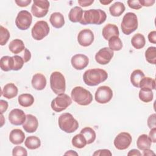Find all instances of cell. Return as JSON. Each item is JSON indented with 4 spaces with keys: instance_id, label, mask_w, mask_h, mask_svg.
Here are the masks:
<instances>
[{
    "instance_id": "cell-1",
    "label": "cell",
    "mask_w": 156,
    "mask_h": 156,
    "mask_svg": "<svg viewBox=\"0 0 156 156\" xmlns=\"http://www.w3.org/2000/svg\"><path fill=\"white\" fill-rule=\"evenodd\" d=\"M107 18L105 12L101 9H90L83 11L81 21L82 25L96 24L100 25L105 22Z\"/></svg>"
},
{
    "instance_id": "cell-2",
    "label": "cell",
    "mask_w": 156,
    "mask_h": 156,
    "mask_svg": "<svg viewBox=\"0 0 156 156\" xmlns=\"http://www.w3.org/2000/svg\"><path fill=\"white\" fill-rule=\"evenodd\" d=\"M108 77L107 73L102 69L93 68L87 70L83 75L84 83L88 86H96Z\"/></svg>"
},
{
    "instance_id": "cell-3",
    "label": "cell",
    "mask_w": 156,
    "mask_h": 156,
    "mask_svg": "<svg viewBox=\"0 0 156 156\" xmlns=\"http://www.w3.org/2000/svg\"><path fill=\"white\" fill-rule=\"evenodd\" d=\"M71 96L73 101L80 105H88L93 101V96L90 91L80 86L73 88Z\"/></svg>"
},
{
    "instance_id": "cell-4",
    "label": "cell",
    "mask_w": 156,
    "mask_h": 156,
    "mask_svg": "<svg viewBox=\"0 0 156 156\" xmlns=\"http://www.w3.org/2000/svg\"><path fill=\"white\" fill-rule=\"evenodd\" d=\"M58 124L60 129L66 133H73L79 127L77 121L69 113H62L58 118Z\"/></svg>"
},
{
    "instance_id": "cell-5",
    "label": "cell",
    "mask_w": 156,
    "mask_h": 156,
    "mask_svg": "<svg viewBox=\"0 0 156 156\" xmlns=\"http://www.w3.org/2000/svg\"><path fill=\"white\" fill-rule=\"evenodd\" d=\"M138 26L136 15L133 12H128L124 15L121 24L122 32L126 35H130L134 32Z\"/></svg>"
},
{
    "instance_id": "cell-6",
    "label": "cell",
    "mask_w": 156,
    "mask_h": 156,
    "mask_svg": "<svg viewBox=\"0 0 156 156\" xmlns=\"http://www.w3.org/2000/svg\"><path fill=\"white\" fill-rule=\"evenodd\" d=\"M50 86L56 94L64 93L66 90V81L64 76L59 71L53 72L50 76Z\"/></svg>"
},
{
    "instance_id": "cell-7",
    "label": "cell",
    "mask_w": 156,
    "mask_h": 156,
    "mask_svg": "<svg viewBox=\"0 0 156 156\" xmlns=\"http://www.w3.org/2000/svg\"><path fill=\"white\" fill-rule=\"evenodd\" d=\"M72 103L71 98L66 94L62 93L58 94L51 102V106L52 109L55 112H60L65 110Z\"/></svg>"
},
{
    "instance_id": "cell-8",
    "label": "cell",
    "mask_w": 156,
    "mask_h": 156,
    "mask_svg": "<svg viewBox=\"0 0 156 156\" xmlns=\"http://www.w3.org/2000/svg\"><path fill=\"white\" fill-rule=\"evenodd\" d=\"M49 27L48 23L45 21H38L33 26L31 34L34 39L41 40L46 37L49 32Z\"/></svg>"
},
{
    "instance_id": "cell-9",
    "label": "cell",
    "mask_w": 156,
    "mask_h": 156,
    "mask_svg": "<svg viewBox=\"0 0 156 156\" xmlns=\"http://www.w3.org/2000/svg\"><path fill=\"white\" fill-rule=\"evenodd\" d=\"M49 2L47 0H34L31 7L32 15L37 18H42L48 13Z\"/></svg>"
},
{
    "instance_id": "cell-10",
    "label": "cell",
    "mask_w": 156,
    "mask_h": 156,
    "mask_svg": "<svg viewBox=\"0 0 156 156\" xmlns=\"http://www.w3.org/2000/svg\"><path fill=\"white\" fill-rule=\"evenodd\" d=\"M32 21V16L30 13L24 10L18 13L15 20V24L19 29L24 30L29 28Z\"/></svg>"
},
{
    "instance_id": "cell-11",
    "label": "cell",
    "mask_w": 156,
    "mask_h": 156,
    "mask_svg": "<svg viewBox=\"0 0 156 156\" xmlns=\"http://www.w3.org/2000/svg\"><path fill=\"white\" fill-rule=\"evenodd\" d=\"M113 91L108 86L99 87L95 93V100L99 104H106L112 98Z\"/></svg>"
},
{
    "instance_id": "cell-12",
    "label": "cell",
    "mask_w": 156,
    "mask_h": 156,
    "mask_svg": "<svg viewBox=\"0 0 156 156\" xmlns=\"http://www.w3.org/2000/svg\"><path fill=\"white\" fill-rule=\"evenodd\" d=\"M132 141L130 133L122 132L119 133L114 140V145L118 150H124L129 147Z\"/></svg>"
},
{
    "instance_id": "cell-13",
    "label": "cell",
    "mask_w": 156,
    "mask_h": 156,
    "mask_svg": "<svg viewBox=\"0 0 156 156\" xmlns=\"http://www.w3.org/2000/svg\"><path fill=\"white\" fill-rule=\"evenodd\" d=\"M113 55V51L109 48H102L96 54L95 60L100 65H107L110 62Z\"/></svg>"
},
{
    "instance_id": "cell-14",
    "label": "cell",
    "mask_w": 156,
    "mask_h": 156,
    "mask_svg": "<svg viewBox=\"0 0 156 156\" xmlns=\"http://www.w3.org/2000/svg\"><path fill=\"white\" fill-rule=\"evenodd\" d=\"M94 37L93 32L88 29H85L80 30L77 35L79 44L83 47L91 45L94 41Z\"/></svg>"
},
{
    "instance_id": "cell-15",
    "label": "cell",
    "mask_w": 156,
    "mask_h": 156,
    "mask_svg": "<svg viewBox=\"0 0 156 156\" xmlns=\"http://www.w3.org/2000/svg\"><path fill=\"white\" fill-rule=\"evenodd\" d=\"M26 119L24 112L19 108H15L10 111L9 114V120L10 122L15 126L23 124Z\"/></svg>"
},
{
    "instance_id": "cell-16",
    "label": "cell",
    "mask_w": 156,
    "mask_h": 156,
    "mask_svg": "<svg viewBox=\"0 0 156 156\" xmlns=\"http://www.w3.org/2000/svg\"><path fill=\"white\" fill-rule=\"evenodd\" d=\"M71 63L74 68L77 70H82L87 66L89 63V59L84 54H77L73 56Z\"/></svg>"
},
{
    "instance_id": "cell-17",
    "label": "cell",
    "mask_w": 156,
    "mask_h": 156,
    "mask_svg": "<svg viewBox=\"0 0 156 156\" xmlns=\"http://www.w3.org/2000/svg\"><path fill=\"white\" fill-rule=\"evenodd\" d=\"M38 126V121L37 118L31 114H27L26 121L23 124L24 130L28 133H33L37 130Z\"/></svg>"
},
{
    "instance_id": "cell-18",
    "label": "cell",
    "mask_w": 156,
    "mask_h": 156,
    "mask_svg": "<svg viewBox=\"0 0 156 156\" xmlns=\"http://www.w3.org/2000/svg\"><path fill=\"white\" fill-rule=\"evenodd\" d=\"M102 36L106 40H108L113 37H118L119 35L118 27L113 24H107L102 29Z\"/></svg>"
},
{
    "instance_id": "cell-19",
    "label": "cell",
    "mask_w": 156,
    "mask_h": 156,
    "mask_svg": "<svg viewBox=\"0 0 156 156\" xmlns=\"http://www.w3.org/2000/svg\"><path fill=\"white\" fill-rule=\"evenodd\" d=\"M31 83L34 89L37 90H42L46 85V79L43 74L37 73L33 76Z\"/></svg>"
},
{
    "instance_id": "cell-20",
    "label": "cell",
    "mask_w": 156,
    "mask_h": 156,
    "mask_svg": "<svg viewBox=\"0 0 156 156\" xmlns=\"http://www.w3.org/2000/svg\"><path fill=\"white\" fill-rule=\"evenodd\" d=\"M24 133L19 129H13L9 135V140L14 144H20L23 143L24 141Z\"/></svg>"
},
{
    "instance_id": "cell-21",
    "label": "cell",
    "mask_w": 156,
    "mask_h": 156,
    "mask_svg": "<svg viewBox=\"0 0 156 156\" xmlns=\"http://www.w3.org/2000/svg\"><path fill=\"white\" fill-rule=\"evenodd\" d=\"M18 91V88L14 83H9L4 87L1 94L7 99H12L16 96Z\"/></svg>"
},
{
    "instance_id": "cell-22",
    "label": "cell",
    "mask_w": 156,
    "mask_h": 156,
    "mask_svg": "<svg viewBox=\"0 0 156 156\" xmlns=\"http://www.w3.org/2000/svg\"><path fill=\"white\" fill-rule=\"evenodd\" d=\"M49 21L52 26L57 29L62 27L65 24L64 16L60 12H54L52 13L50 16Z\"/></svg>"
},
{
    "instance_id": "cell-23",
    "label": "cell",
    "mask_w": 156,
    "mask_h": 156,
    "mask_svg": "<svg viewBox=\"0 0 156 156\" xmlns=\"http://www.w3.org/2000/svg\"><path fill=\"white\" fill-rule=\"evenodd\" d=\"M151 144L152 141L146 134H142L140 135L136 141L137 147L141 151L149 149L151 146Z\"/></svg>"
},
{
    "instance_id": "cell-24",
    "label": "cell",
    "mask_w": 156,
    "mask_h": 156,
    "mask_svg": "<svg viewBox=\"0 0 156 156\" xmlns=\"http://www.w3.org/2000/svg\"><path fill=\"white\" fill-rule=\"evenodd\" d=\"M83 11L80 7L76 6L72 8L68 14L69 20L73 23L80 22L82 18Z\"/></svg>"
},
{
    "instance_id": "cell-25",
    "label": "cell",
    "mask_w": 156,
    "mask_h": 156,
    "mask_svg": "<svg viewBox=\"0 0 156 156\" xmlns=\"http://www.w3.org/2000/svg\"><path fill=\"white\" fill-rule=\"evenodd\" d=\"M9 48L12 53L17 54L24 50L25 46L24 42L21 40L15 39L9 43Z\"/></svg>"
},
{
    "instance_id": "cell-26",
    "label": "cell",
    "mask_w": 156,
    "mask_h": 156,
    "mask_svg": "<svg viewBox=\"0 0 156 156\" xmlns=\"http://www.w3.org/2000/svg\"><path fill=\"white\" fill-rule=\"evenodd\" d=\"M0 66L2 71H9L13 70L14 67V60L13 57L8 55L2 57L0 60Z\"/></svg>"
},
{
    "instance_id": "cell-27",
    "label": "cell",
    "mask_w": 156,
    "mask_h": 156,
    "mask_svg": "<svg viewBox=\"0 0 156 156\" xmlns=\"http://www.w3.org/2000/svg\"><path fill=\"white\" fill-rule=\"evenodd\" d=\"M19 104L24 107H28L31 106L34 102V96L29 93L21 94L18 96Z\"/></svg>"
},
{
    "instance_id": "cell-28",
    "label": "cell",
    "mask_w": 156,
    "mask_h": 156,
    "mask_svg": "<svg viewBox=\"0 0 156 156\" xmlns=\"http://www.w3.org/2000/svg\"><path fill=\"white\" fill-rule=\"evenodd\" d=\"M132 45L136 49L143 48L146 44V40L144 35L138 33L135 34L131 39Z\"/></svg>"
},
{
    "instance_id": "cell-29",
    "label": "cell",
    "mask_w": 156,
    "mask_h": 156,
    "mask_svg": "<svg viewBox=\"0 0 156 156\" xmlns=\"http://www.w3.org/2000/svg\"><path fill=\"white\" fill-rule=\"evenodd\" d=\"M125 5L121 2H116L109 7L110 14L113 16H119L125 11Z\"/></svg>"
},
{
    "instance_id": "cell-30",
    "label": "cell",
    "mask_w": 156,
    "mask_h": 156,
    "mask_svg": "<svg viewBox=\"0 0 156 156\" xmlns=\"http://www.w3.org/2000/svg\"><path fill=\"white\" fill-rule=\"evenodd\" d=\"M25 146L29 149H36L41 146V141L40 138L36 136H28L24 142Z\"/></svg>"
},
{
    "instance_id": "cell-31",
    "label": "cell",
    "mask_w": 156,
    "mask_h": 156,
    "mask_svg": "<svg viewBox=\"0 0 156 156\" xmlns=\"http://www.w3.org/2000/svg\"><path fill=\"white\" fill-rule=\"evenodd\" d=\"M144 74L141 70L135 69L132 73L130 75V82L134 87L139 88L140 83L141 80L144 77Z\"/></svg>"
},
{
    "instance_id": "cell-32",
    "label": "cell",
    "mask_w": 156,
    "mask_h": 156,
    "mask_svg": "<svg viewBox=\"0 0 156 156\" xmlns=\"http://www.w3.org/2000/svg\"><path fill=\"white\" fill-rule=\"evenodd\" d=\"M80 133L84 136L88 144L93 143L96 139V132L92 128L90 127H86L80 130Z\"/></svg>"
},
{
    "instance_id": "cell-33",
    "label": "cell",
    "mask_w": 156,
    "mask_h": 156,
    "mask_svg": "<svg viewBox=\"0 0 156 156\" xmlns=\"http://www.w3.org/2000/svg\"><path fill=\"white\" fill-rule=\"evenodd\" d=\"M154 94L151 90L147 88H141L139 91V98L144 102H149L152 101Z\"/></svg>"
},
{
    "instance_id": "cell-34",
    "label": "cell",
    "mask_w": 156,
    "mask_h": 156,
    "mask_svg": "<svg viewBox=\"0 0 156 156\" xmlns=\"http://www.w3.org/2000/svg\"><path fill=\"white\" fill-rule=\"evenodd\" d=\"M87 140L82 133L77 134L72 139V144L76 148L81 149L84 147L87 144Z\"/></svg>"
},
{
    "instance_id": "cell-35",
    "label": "cell",
    "mask_w": 156,
    "mask_h": 156,
    "mask_svg": "<svg viewBox=\"0 0 156 156\" xmlns=\"http://www.w3.org/2000/svg\"><path fill=\"white\" fill-rule=\"evenodd\" d=\"M109 48L113 51H120L122 48V43L119 37H113L108 40Z\"/></svg>"
},
{
    "instance_id": "cell-36",
    "label": "cell",
    "mask_w": 156,
    "mask_h": 156,
    "mask_svg": "<svg viewBox=\"0 0 156 156\" xmlns=\"http://www.w3.org/2000/svg\"><path fill=\"white\" fill-rule=\"evenodd\" d=\"M145 57L149 63L155 65L156 63V48L154 46L149 47L145 52Z\"/></svg>"
},
{
    "instance_id": "cell-37",
    "label": "cell",
    "mask_w": 156,
    "mask_h": 156,
    "mask_svg": "<svg viewBox=\"0 0 156 156\" xmlns=\"http://www.w3.org/2000/svg\"><path fill=\"white\" fill-rule=\"evenodd\" d=\"M139 88H147L151 90H155V81L154 79L149 77H144L140 83Z\"/></svg>"
},
{
    "instance_id": "cell-38",
    "label": "cell",
    "mask_w": 156,
    "mask_h": 156,
    "mask_svg": "<svg viewBox=\"0 0 156 156\" xmlns=\"http://www.w3.org/2000/svg\"><path fill=\"white\" fill-rule=\"evenodd\" d=\"M10 33L9 30L2 26H0V44L5 45L10 38Z\"/></svg>"
},
{
    "instance_id": "cell-39",
    "label": "cell",
    "mask_w": 156,
    "mask_h": 156,
    "mask_svg": "<svg viewBox=\"0 0 156 156\" xmlns=\"http://www.w3.org/2000/svg\"><path fill=\"white\" fill-rule=\"evenodd\" d=\"M13 60H14V67L13 70V71H18L22 68L23 66L24 63H25L23 58L19 55H14L13 56Z\"/></svg>"
},
{
    "instance_id": "cell-40",
    "label": "cell",
    "mask_w": 156,
    "mask_h": 156,
    "mask_svg": "<svg viewBox=\"0 0 156 156\" xmlns=\"http://www.w3.org/2000/svg\"><path fill=\"white\" fill-rule=\"evenodd\" d=\"M12 155L13 156H26L27 155V152L24 147L17 146L13 149Z\"/></svg>"
},
{
    "instance_id": "cell-41",
    "label": "cell",
    "mask_w": 156,
    "mask_h": 156,
    "mask_svg": "<svg viewBox=\"0 0 156 156\" xmlns=\"http://www.w3.org/2000/svg\"><path fill=\"white\" fill-rule=\"evenodd\" d=\"M127 2L128 4L129 7L133 9L138 10L142 7L141 4H140L139 0H129L127 1Z\"/></svg>"
},
{
    "instance_id": "cell-42",
    "label": "cell",
    "mask_w": 156,
    "mask_h": 156,
    "mask_svg": "<svg viewBox=\"0 0 156 156\" xmlns=\"http://www.w3.org/2000/svg\"><path fill=\"white\" fill-rule=\"evenodd\" d=\"M156 115L155 113L151 115L147 119V126L150 129L156 127V121H155Z\"/></svg>"
},
{
    "instance_id": "cell-43",
    "label": "cell",
    "mask_w": 156,
    "mask_h": 156,
    "mask_svg": "<svg viewBox=\"0 0 156 156\" xmlns=\"http://www.w3.org/2000/svg\"><path fill=\"white\" fill-rule=\"evenodd\" d=\"M93 155H97V156H102V155H105V156H108V155H112V152H110V150L108 149H99V150H98L96 151H95L93 154Z\"/></svg>"
},
{
    "instance_id": "cell-44",
    "label": "cell",
    "mask_w": 156,
    "mask_h": 156,
    "mask_svg": "<svg viewBox=\"0 0 156 156\" xmlns=\"http://www.w3.org/2000/svg\"><path fill=\"white\" fill-rule=\"evenodd\" d=\"M21 57L23 58L25 63L27 62L29 60H30V59L31 58L30 52L27 49L25 48L24 50L23 53L22 54V56H21Z\"/></svg>"
},
{
    "instance_id": "cell-45",
    "label": "cell",
    "mask_w": 156,
    "mask_h": 156,
    "mask_svg": "<svg viewBox=\"0 0 156 156\" xmlns=\"http://www.w3.org/2000/svg\"><path fill=\"white\" fill-rule=\"evenodd\" d=\"M15 2L18 6L24 7H27L29 4H30L32 1L31 0H15Z\"/></svg>"
},
{
    "instance_id": "cell-46",
    "label": "cell",
    "mask_w": 156,
    "mask_h": 156,
    "mask_svg": "<svg viewBox=\"0 0 156 156\" xmlns=\"http://www.w3.org/2000/svg\"><path fill=\"white\" fill-rule=\"evenodd\" d=\"M140 4L141 6L149 7L152 6L155 3V0H139Z\"/></svg>"
},
{
    "instance_id": "cell-47",
    "label": "cell",
    "mask_w": 156,
    "mask_h": 156,
    "mask_svg": "<svg viewBox=\"0 0 156 156\" xmlns=\"http://www.w3.org/2000/svg\"><path fill=\"white\" fill-rule=\"evenodd\" d=\"M148 40L151 43H156V31L153 30L149 32V34H148Z\"/></svg>"
},
{
    "instance_id": "cell-48",
    "label": "cell",
    "mask_w": 156,
    "mask_h": 156,
    "mask_svg": "<svg viewBox=\"0 0 156 156\" xmlns=\"http://www.w3.org/2000/svg\"><path fill=\"white\" fill-rule=\"evenodd\" d=\"M0 110H1V114H2L4 112H5L7 108H8V102L4 100H0Z\"/></svg>"
},
{
    "instance_id": "cell-49",
    "label": "cell",
    "mask_w": 156,
    "mask_h": 156,
    "mask_svg": "<svg viewBox=\"0 0 156 156\" xmlns=\"http://www.w3.org/2000/svg\"><path fill=\"white\" fill-rule=\"evenodd\" d=\"M151 129V130L149 132V137L150 138L152 142L155 143L156 142V128L154 127V128H152Z\"/></svg>"
},
{
    "instance_id": "cell-50",
    "label": "cell",
    "mask_w": 156,
    "mask_h": 156,
    "mask_svg": "<svg viewBox=\"0 0 156 156\" xmlns=\"http://www.w3.org/2000/svg\"><path fill=\"white\" fill-rule=\"evenodd\" d=\"M94 2L93 0L89 1V0H79L78 4L82 7H88L92 4Z\"/></svg>"
},
{
    "instance_id": "cell-51",
    "label": "cell",
    "mask_w": 156,
    "mask_h": 156,
    "mask_svg": "<svg viewBox=\"0 0 156 156\" xmlns=\"http://www.w3.org/2000/svg\"><path fill=\"white\" fill-rule=\"evenodd\" d=\"M127 155H136V156H140L141 155V153L136 149H131L127 154Z\"/></svg>"
},
{
    "instance_id": "cell-52",
    "label": "cell",
    "mask_w": 156,
    "mask_h": 156,
    "mask_svg": "<svg viewBox=\"0 0 156 156\" xmlns=\"http://www.w3.org/2000/svg\"><path fill=\"white\" fill-rule=\"evenodd\" d=\"M144 152L143 154V155H155V153L153 152L150 149H147L146 151H143Z\"/></svg>"
},
{
    "instance_id": "cell-53",
    "label": "cell",
    "mask_w": 156,
    "mask_h": 156,
    "mask_svg": "<svg viewBox=\"0 0 156 156\" xmlns=\"http://www.w3.org/2000/svg\"><path fill=\"white\" fill-rule=\"evenodd\" d=\"M65 155H78V154L77 152H76L74 151H72V150H69L66 153H65Z\"/></svg>"
},
{
    "instance_id": "cell-54",
    "label": "cell",
    "mask_w": 156,
    "mask_h": 156,
    "mask_svg": "<svg viewBox=\"0 0 156 156\" xmlns=\"http://www.w3.org/2000/svg\"><path fill=\"white\" fill-rule=\"evenodd\" d=\"M101 4H102L103 5H107L110 3H111L112 2V1H99Z\"/></svg>"
}]
</instances>
